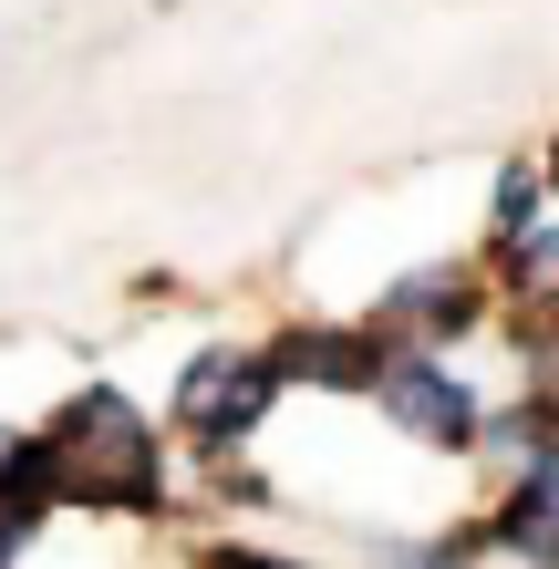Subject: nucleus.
<instances>
[{"mask_svg": "<svg viewBox=\"0 0 559 569\" xmlns=\"http://www.w3.org/2000/svg\"><path fill=\"white\" fill-rule=\"evenodd\" d=\"M373 393H383V415L405 425L415 446H477V435H487V405H477V393L446 373L436 352H393Z\"/></svg>", "mask_w": 559, "mask_h": 569, "instance_id": "nucleus-2", "label": "nucleus"}, {"mask_svg": "<svg viewBox=\"0 0 559 569\" xmlns=\"http://www.w3.org/2000/svg\"><path fill=\"white\" fill-rule=\"evenodd\" d=\"M218 569H270V559H259V549H218Z\"/></svg>", "mask_w": 559, "mask_h": 569, "instance_id": "nucleus-8", "label": "nucleus"}, {"mask_svg": "<svg viewBox=\"0 0 559 569\" xmlns=\"http://www.w3.org/2000/svg\"><path fill=\"white\" fill-rule=\"evenodd\" d=\"M467 549H393V569H456Z\"/></svg>", "mask_w": 559, "mask_h": 569, "instance_id": "nucleus-7", "label": "nucleus"}, {"mask_svg": "<svg viewBox=\"0 0 559 569\" xmlns=\"http://www.w3.org/2000/svg\"><path fill=\"white\" fill-rule=\"evenodd\" d=\"M539 166H549V187H559V136H549V156H539Z\"/></svg>", "mask_w": 559, "mask_h": 569, "instance_id": "nucleus-9", "label": "nucleus"}, {"mask_svg": "<svg viewBox=\"0 0 559 569\" xmlns=\"http://www.w3.org/2000/svg\"><path fill=\"white\" fill-rule=\"evenodd\" d=\"M477 321H487V280H477V270H415V280H393V300H383L373 331L436 352V342H467Z\"/></svg>", "mask_w": 559, "mask_h": 569, "instance_id": "nucleus-4", "label": "nucleus"}, {"mask_svg": "<svg viewBox=\"0 0 559 569\" xmlns=\"http://www.w3.org/2000/svg\"><path fill=\"white\" fill-rule=\"evenodd\" d=\"M0 466H11V435H0Z\"/></svg>", "mask_w": 559, "mask_h": 569, "instance_id": "nucleus-10", "label": "nucleus"}, {"mask_svg": "<svg viewBox=\"0 0 559 569\" xmlns=\"http://www.w3.org/2000/svg\"><path fill=\"white\" fill-rule=\"evenodd\" d=\"M52 446L73 456V497H104V508H156V435L124 393H73L52 425Z\"/></svg>", "mask_w": 559, "mask_h": 569, "instance_id": "nucleus-1", "label": "nucleus"}, {"mask_svg": "<svg viewBox=\"0 0 559 569\" xmlns=\"http://www.w3.org/2000/svg\"><path fill=\"white\" fill-rule=\"evenodd\" d=\"M270 393H280V362H239V352H197L187 362V425L208 446H239L270 415Z\"/></svg>", "mask_w": 559, "mask_h": 569, "instance_id": "nucleus-3", "label": "nucleus"}, {"mask_svg": "<svg viewBox=\"0 0 559 569\" xmlns=\"http://www.w3.org/2000/svg\"><path fill=\"white\" fill-rule=\"evenodd\" d=\"M270 362H280V383H342V393H373L393 352H383V331H290Z\"/></svg>", "mask_w": 559, "mask_h": 569, "instance_id": "nucleus-5", "label": "nucleus"}, {"mask_svg": "<svg viewBox=\"0 0 559 569\" xmlns=\"http://www.w3.org/2000/svg\"><path fill=\"white\" fill-rule=\"evenodd\" d=\"M31 528H42V518H31V508H11V497H0V569H11V549L31 539Z\"/></svg>", "mask_w": 559, "mask_h": 569, "instance_id": "nucleus-6", "label": "nucleus"}]
</instances>
